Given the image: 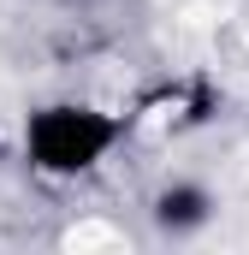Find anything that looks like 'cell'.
I'll list each match as a JSON object with an SVG mask.
<instances>
[{
  "mask_svg": "<svg viewBox=\"0 0 249 255\" xmlns=\"http://www.w3.org/2000/svg\"><path fill=\"white\" fill-rule=\"evenodd\" d=\"M136 130V113L89 101V95H48L18 119V160L42 184H83L95 178Z\"/></svg>",
  "mask_w": 249,
  "mask_h": 255,
  "instance_id": "cell-1",
  "label": "cell"
},
{
  "mask_svg": "<svg viewBox=\"0 0 249 255\" xmlns=\"http://www.w3.org/2000/svg\"><path fill=\"white\" fill-rule=\"evenodd\" d=\"M214 214H220V196H214L208 178L172 172V178H160V184L148 190V226H154L160 238H172V244L202 238V232L214 226Z\"/></svg>",
  "mask_w": 249,
  "mask_h": 255,
  "instance_id": "cell-2",
  "label": "cell"
},
{
  "mask_svg": "<svg viewBox=\"0 0 249 255\" xmlns=\"http://www.w3.org/2000/svg\"><path fill=\"white\" fill-rule=\"evenodd\" d=\"M48 6H83V0H48Z\"/></svg>",
  "mask_w": 249,
  "mask_h": 255,
  "instance_id": "cell-3",
  "label": "cell"
}]
</instances>
